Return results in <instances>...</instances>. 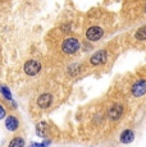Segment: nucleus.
Listing matches in <instances>:
<instances>
[{"label":"nucleus","instance_id":"obj_1","mask_svg":"<svg viewBox=\"0 0 146 147\" xmlns=\"http://www.w3.org/2000/svg\"><path fill=\"white\" fill-rule=\"evenodd\" d=\"M81 47L80 41L76 37H67L62 44V51L66 54H74Z\"/></svg>","mask_w":146,"mask_h":147},{"label":"nucleus","instance_id":"obj_2","mask_svg":"<svg viewBox=\"0 0 146 147\" xmlns=\"http://www.w3.org/2000/svg\"><path fill=\"white\" fill-rule=\"evenodd\" d=\"M104 35V30L100 26H92L86 30V38L89 41H99Z\"/></svg>","mask_w":146,"mask_h":147},{"label":"nucleus","instance_id":"obj_3","mask_svg":"<svg viewBox=\"0 0 146 147\" xmlns=\"http://www.w3.org/2000/svg\"><path fill=\"white\" fill-rule=\"evenodd\" d=\"M23 69H24V72H26V74L36 76V74H39V72L41 70V64L39 63L37 60H28L24 63Z\"/></svg>","mask_w":146,"mask_h":147},{"label":"nucleus","instance_id":"obj_4","mask_svg":"<svg viewBox=\"0 0 146 147\" xmlns=\"http://www.w3.org/2000/svg\"><path fill=\"white\" fill-rule=\"evenodd\" d=\"M131 91L135 97H141V96H144L146 94V80H139L136 83H133Z\"/></svg>","mask_w":146,"mask_h":147},{"label":"nucleus","instance_id":"obj_5","mask_svg":"<svg viewBox=\"0 0 146 147\" xmlns=\"http://www.w3.org/2000/svg\"><path fill=\"white\" fill-rule=\"evenodd\" d=\"M108 59V53L106 50H99L94 54V55L90 58V63L92 65H100V64H104Z\"/></svg>","mask_w":146,"mask_h":147},{"label":"nucleus","instance_id":"obj_6","mask_svg":"<svg viewBox=\"0 0 146 147\" xmlns=\"http://www.w3.org/2000/svg\"><path fill=\"white\" fill-rule=\"evenodd\" d=\"M122 113H123V106L119 105V104H114L109 110V117H110L112 120H118L120 118V115H122Z\"/></svg>","mask_w":146,"mask_h":147},{"label":"nucleus","instance_id":"obj_7","mask_svg":"<svg viewBox=\"0 0 146 147\" xmlns=\"http://www.w3.org/2000/svg\"><path fill=\"white\" fill-rule=\"evenodd\" d=\"M5 127H7L8 131L16 132L17 128L19 127V121H18V119H17L16 117H13V115H9V117L5 119Z\"/></svg>","mask_w":146,"mask_h":147},{"label":"nucleus","instance_id":"obj_8","mask_svg":"<svg viewBox=\"0 0 146 147\" xmlns=\"http://www.w3.org/2000/svg\"><path fill=\"white\" fill-rule=\"evenodd\" d=\"M51 102H53V97H51V95H49V94L41 95L37 100V104L41 109H46V107H49L50 105H51Z\"/></svg>","mask_w":146,"mask_h":147},{"label":"nucleus","instance_id":"obj_9","mask_svg":"<svg viewBox=\"0 0 146 147\" xmlns=\"http://www.w3.org/2000/svg\"><path fill=\"white\" fill-rule=\"evenodd\" d=\"M133 138H135V133H133V131H131V129H126V131H123V133L120 134V137H119V140H120V142L122 143H131L132 141H133Z\"/></svg>","mask_w":146,"mask_h":147},{"label":"nucleus","instance_id":"obj_10","mask_svg":"<svg viewBox=\"0 0 146 147\" xmlns=\"http://www.w3.org/2000/svg\"><path fill=\"white\" fill-rule=\"evenodd\" d=\"M47 133H49V125H47V123H45V121L39 123L37 127H36V134L39 137H46Z\"/></svg>","mask_w":146,"mask_h":147},{"label":"nucleus","instance_id":"obj_11","mask_svg":"<svg viewBox=\"0 0 146 147\" xmlns=\"http://www.w3.org/2000/svg\"><path fill=\"white\" fill-rule=\"evenodd\" d=\"M135 38L139 41H145L146 40V26H142L141 28H139V30L136 31V33H135Z\"/></svg>","mask_w":146,"mask_h":147},{"label":"nucleus","instance_id":"obj_12","mask_svg":"<svg viewBox=\"0 0 146 147\" xmlns=\"http://www.w3.org/2000/svg\"><path fill=\"white\" fill-rule=\"evenodd\" d=\"M24 140L22 137H14L9 143V147H23Z\"/></svg>","mask_w":146,"mask_h":147},{"label":"nucleus","instance_id":"obj_13","mask_svg":"<svg viewBox=\"0 0 146 147\" xmlns=\"http://www.w3.org/2000/svg\"><path fill=\"white\" fill-rule=\"evenodd\" d=\"M0 92H1V94L5 96V98H8V100H9V101H13L12 95H10V91L7 88V87H4V86H0Z\"/></svg>","mask_w":146,"mask_h":147},{"label":"nucleus","instance_id":"obj_14","mask_svg":"<svg viewBox=\"0 0 146 147\" xmlns=\"http://www.w3.org/2000/svg\"><path fill=\"white\" fill-rule=\"evenodd\" d=\"M5 114H7V113H5L4 106L0 104V119H4V118H5Z\"/></svg>","mask_w":146,"mask_h":147},{"label":"nucleus","instance_id":"obj_15","mask_svg":"<svg viewBox=\"0 0 146 147\" xmlns=\"http://www.w3.org/2000/svg\"><path fill=\"white\" fill-rule=\"evenodd\" d=\"M145 13H146V7H145Z\"/></svg>","mask_w":146,"mask_h":147}]
</instances>
